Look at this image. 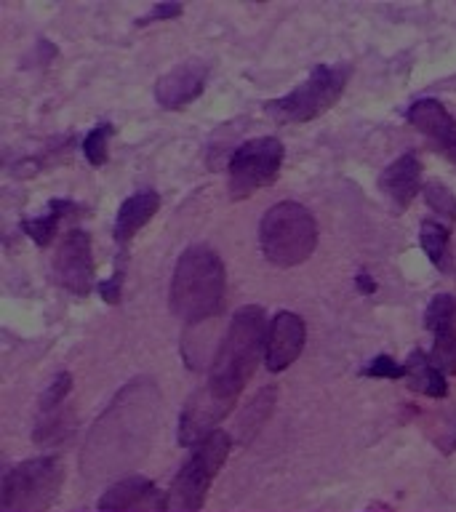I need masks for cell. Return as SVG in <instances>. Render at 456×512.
<instances>
[{
    "label": "cell",
    "instance_id": "6da1fadb",
    "mask_svg": "<svg viewBox=\"0 0 456 512\" xmlns=\"http://www.w3.org/2000/svg\"><path fill=\"white\" fill-rule=\"evenodd\" d=\"M270 320L259 304L240 307L230 320V328L216 352L206 384L192 392L179 416V443L195 446L232 414L238 398L256 374V363L264 358Z\"/></svg>",
    "mask_w": 456,
    "mask_h": 512
},
{
    "label": "cell",
    "instance_id": "7a4b0ae2",
    "mask_svg": "<svg viewBox=\"0 0 456 512\" xmlns=\"http://www.w3.org/2000/svg\"><path fill=\"white\" fill-rule=\"evenodd\" d=\"M227 294V270L219 251L206 243H195L176 259L171 286H168V307L184 326H198L203 320L222 312Z\"/></svg>",
    "mask_w": 456,
    "mask_h": 512
},
{
    "label": "cell",
    "instance_id": "3957f363",
    "mask_svg": "<svg viewBox=\"0 0 456 512\" xmlns=\"http://www.w3.org/2000/svg\"><path fill=\"white\" fill-rule=\"evenodd\" d=\"M318 240V219L296 200H280L259 219V251L278 270L307 262L315 254Z\"/></svg>",
    "mask_w": 456,
    "mask_h": 512
},
{
    "label": "cell",
    "instance_id": "277c9868",
    "mask_svg": "<svg viewBox=\"0 0 456 512\" xmlns=\"http://www.w3.org/2000/svg\"><path fill=\"white\" fill-rule=\"evenodd\" d=\"M350 75V64H315L299 86L264 104V112L278 123H310L342 99Z\"/></svg>",
    "mask_w": 456,
    "mask_h": 512
},
{
    "label": "cell",
    "instance_id": "5b68a950",
    "mask_svg": "<svg viewBox=\"0 0 456 512\" xmlns=\"http://www.w3.org/2000/svg\"><path fill=\"white\" fill-rule=\"evenodd\" d=\"M232 440L224 430H214L211 435L195 443L190 456L176 472L174 483L168 488V510L171 512H198L208 496V488L219 475V470L230 456Z\"/></svg>",
    "mask_w": 456,
    "mask_h": 512
},
{
    "label": "cell",
    "instance_id": "8992f818",
    "mask_svg": "<svg viewBox=\"0 0 456 512\" xmlns=\"http://www.w3.org/2000/svg\"><path fill=\"white\" fill-rule=\"evenodd\" d=\"M64 464L56 456H35L14 464L0 483V512H46L59 499Z\"/></svg>",
    "mask_w": 456,
    "mask_h": 512
},
{
    "label": "cell",
    "instance_id": "52a82bcc",
    "mask_svg": "<svg viewBox=\"0 0 456 512\" xmlns=\"http://www.w3.org/2000/svg\"><path fill=\"white\" fill-rule=\"evenodd\" d=\"M286 147L278 136H254L238 144L227 160V190L232 200H246L254 192L278 182Z\"/></svg>",
    "mask_w": 456,
    "mask_h": 512
},
{
    "label": "cell",
    "instance_id": "ba28073f",
    "mask_svg": "<svg viewBox=\"0 0 456 512\" xmlns=\"http://www.w3.org/2000/svg\"><path fill=\"white\" fill-rule=\"evenodd\" d=\"M54 280L72 296H88L96 286V264L91 235L86 230L64 232L51 262Z\"/></svg>",
    "mask_w": 456,
    "mask_h": 512
},
{
    "label": "cell",
    "instance_id": "9c48e42d",
    "mask_svg": "<svg viewBox=\"0 0 456 512\" xmlns=\"http://www.w3.org/2000/svg\"><path fill=\"white\" fill-rule=\"evenodd\" d=\"M208 78H211V67L206 62L190 59V62L176 64L174 70L163 72L155 80V102L163 110H184L203 96Z\"/></svg>",
    "mask_w": 456,
    "mask_h": 512
},
{
    "label": "cell",
    "instance_id": "30bf717a",
    "mask_svg": "<svg viewBox=\"0 0 456 512\" xmlns=\"http://www.w3.org/2000/svg\"><path fill=\"white\" fill-rule=\"evenodd\" d=\"M406 120L435 144V150L456 168V118L440 99L424 96L406 107Z\"/></svg>",
    "mask_w": 456,
    "mask_h": 512
},
{
    "label": "cell",
    "instance_id": "8fae6325",
    "mask_svg": "<svg viewBox=\"0 0 456 512\" xmlns=\"http://www.w3.org/2000/svg\"><path fill=\"white\" fill-rule=\"evenodd\" d=\"M307 342V326L302 315L291 310H280L267 326V342H264V363L272 374L286 371L291 363L304 352Z\"/></svg>",
    "mask_w": 456,
    "mask_h": 512
},
{
    "label": "cell",
    "instance_id": "7c38bea8",
    "mask_svg": "<svg viewBox=\"0 0 456 512\" xmlns=\"http://www.w3.org/2000/svg\"><path fill=\"white\" fill-rule=\"evenodd\" d=\"M424 328L432 331L430 358L446 376L456 374V296L435 294L424 310Z\"/></svg>",
    "mask_w": 456,
    "mask_h": 512
},
{
    "label": "cell",
    "instance_id": "4fadbf2b",
    "mask_svg": "<svg viewBox=\"0 0 456 512\" xmlns=\"http://www.w3.org/2000/svg\"><path fill=\"white\" fill-rule=\"evenodd\" d=\"M99 512H171L168 510V494L160 491L150 478L142 475H128L118 480L102 494Z\"/></svg>",
    "mask_w": 456,
    "mask_h": 512
},
{
    "label": "cell",
    "instance_id": "5bb4252c",
    "mask_svg": "<svg viewBox=\"0 0 456 512\" xmlns=\"http://www.w3.org/2000/svg\"><path fill=\"white\" fill-rule=\"evenodd\" d=\"M379 192L390 200L398 211H406L416 200V195L424 190L422 182V160L414 152H406L384 168L379 174Z\"/></svg>",
    "mask_w": 456,
    "mask_h": 512
},
{
    "label": "cell",
    "instance_id": "9a60e30c",
    "mask_svg": "<svg viewBox=\"0 0 456 512\" xmlns=\"http://www.w3.org/2000/svg\"><path fill=\"white\" fill-rule=\"evenodd\" d=\"M160 211V195L155 190H139L134 195H128L120 203L118 214H115V224H112V238L118 243V251H128L131 240L155 219Z\"/></svg>",
    "mask_w": 456,
    "mask_h": 512
},
{
    "label": "cell",
    "instance_id": "2e32d148",
    "mask_svg": "<svg viewBox=\"0 0 456 512\" xmlns=\"http://www.w3.org/2000/svg\"><path fill=\"white\" fill-rule=\"evenodd\" d=\"M80 211V206L70 198H54L48 200L46 211L40 216H32V219H24L22 230L24 235L35 243L38 248H48L59 235V227L67 216H75Z\"/></svg>",
    "mask_w": 456,
    "mask_h": 512
},
{
    "label": "cell",
    "instance_id": "e0dca14e",
    "mask_svg": "<svg viewBox=\"0 0 456 512\" xmlns=\"http://www.w3.org/2000/svg\"><path fill=\"white\" fill-rule=\"evenodd\" d=\"M406 368V382L411 390L432 400L448 398V376L435 366V360L430 358V352L414 350L406 358Z\"/></svg>",
    "mask_w": 456,
    "mask_h": 512
},
{
    "label": "cell",
    "instance_id": "ac0fdd59",
    "mask_svg": "<svg viewBox=\"0 0 456 512\" xmlns=\"http://www.w3.org/2000/svg\"><path fill=\"white\" fill-rule=\"evenodd\" d=\"M419 246L435 270H451V227H446L438 219H424L419 224Z\"/></svg>",
    "mask_w": 456,
    "mask_h": 512
},
{
    "label": "cell",
    "instance_id": "d6986e66",
    "mask_svg": "<svg viewBox=\"0 0 456 512\" xmlns=\"http://www.w3.org/2000/svg\"><path fill=\"white\" fill-rule=\"evenodd\" d=\"M424 435H430L432 443H435L443 454L456 451V403L454 406L440 408V411H432V414L427 416Z\"/></svg>",
    "mask_w": 456,
    "mask_h": 512
},
{
    "label": "cell",
    "instance_id": "ffe728a7",
    "mask_svg": "<svg viewBox=\"0 0 456 512\" xmlns=\"http://www.w3.org/2000/svg\"><path fill=\"white\" fill-rule=\"evenodd\" d=\"M115 134V126L112 123H96L91 131L83 139V158L91 163L94 168L104 166L110 160V139Z\"/></svg>",
    "mask_w": 456,
    "mask_h": 512
},
{
    "label": "cell",
    "instance_id": "44dd1931",
    "mask_svg": "<svg viewBox=\"0 0 456 512\" xmlns=\"http://www.w3.org/2000/svg\"><path fill=\"white\" fill-rule=\"evenodd\" d=\"M126 272H128V251H118L115 254V267H112L110 278H104L96 291L102 296V302L107 304H120L123 299V286H126Z\"/></svg>",
    "mask_w": 456,
    "mask_h": 512
},
{
    "label": "cell",
    "instance_id": "7402d4cb",
    "mask_svg": "<svg viewBox=\"0 0 456 512\" xmlns=\"http://www.w3.org/2000/svg\"><path fill=\"white\" fill-rule=\"evenodd\" d=\"M424 203L432 208V214L448 219V224L456 222V198L454 192L448 190L443 182H427L424 184Z\"/></svg>",
    "mask_w": 456,
    "mask_h": 512
},
{
    "label": "cell",
    "instance_id": "603a6c76",
    "mask_svg": "<svg viewBox=\"0 0 456 512\" xmlns=\"http://www.w3.org/2000/svg\"><path fill=\"white\" fill-rule=\"evenodd\" d=\"M406 360L400 363L392 355H376L366 363V366L360 368V376H368V379H392V382H398V379H406Z\"/></svg>",
    "mask_w": 456,
    "mask_h": 512
},
{
    "label": "cell",
    "instance_id": "cb8c5ba5",
    "mask_svg": "<svg viewBox=\"0 0 456 512\" xmlns=\"http://www.w3.org/2000/svg\"><path fill=\"white\" fill-rule=\"evenodd\" d=\"M72 390V376L70 374H59L54 382L48 384V390L43 392V398H40V416L48 419V416L54 414L56 408L62 406L64 398L70 395Z\"/></svg>",
    "mask_w": 456,
    "mask_h": 512
},
{
    "label": "cell",
    "instance_id": "d4e9b609",
    "mask_svg": "<svg viewBox=\"0 0 456 512\" xmlns=\"http://www.w3.org/2000/svg\"><path fill=\"white\" fill-rule=\"evenodd\" d=\"M182 14H184L182 3H155V6H152L147 14L136 19V24H139V27H144V24L171 22V19H176V16H182Z\"/></svg>",
    "mask_w": 456,
    "mask_h": 512
},
{
    "label": "cell",
    "instance_id": "484cf974",
    "mask_svg": "<svg viewBox=\"0 0 456 512\" xmlns=\"http://www.w3.org/2000/svg\"><path fill=\"white\" fill-rule=\"evenodd\" d=\"M355 288H358L363 296H374L379 286H376V280L371 278L368 272H358V275H355Z\"/></svg>",
    "mask_w": 456,
    "mask_h": 512
}]
</instances>
